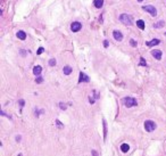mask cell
<instances>
[{
	"instance_id": "9c48e42d",
	"label": "cell",
	"mask_w": 166,
	"mask_h": 156,
	"mask_svg": "<svg viewBox=\"0 0 166 156\" xmlns=\"http://www.w3.org/2000/svg\"><path fill=\"white\" fill-rule=\"evenodd\" d=\"M41 72H42V67L40 65H36V66H34V67H33V74H34V75L40 76Z\"/></svg>"
},
{
	"instance_id": "9a60e30c",
	"label": "cell",
	"mask_w": 166,
	"mask_h": 156,
	"mask_svg": "<svg viewBox=\"0 0 166 156\" xmlns=\"http://www.w3.org/2000/svg\"><path fill=\"white\" fill-rule=\"evenodd\" d=\"M129 149H130V146H129L128 144H123L122 146H121V150H122L123 153H128Z\"/></svg>"
},
{
	"instance_id": "3957f363",
	"label": "cell",
	"mask_w": 166,
	"mask_h": 156,
	"mask_svg": "<svg viewBox=\"0 0 166 156\" xmlns=\"http://www.w3.org/2000/svg\"><path fill=\"white\" fill-rule=\"evenodd\" d=\"M144 129H146L147 132H152L155 129H156V124H155L154 121L148 120V121L144 122Z\"/></svg>"
},
{
	"instance_id": "4316f807",
	"label": "cell",
	"mask_w": 166,
	"mask_h": 156,
	"mask_svg": "<svg viewBox=\"0 0 166 156\" xmlns=\"http://www.w3.org/2000/svg\"><path fill=\"white\" fill-rule=\"evenodd\" d=\"M16 141H18V142L21 141V136H16Z\"/></svg>"
},
{
	"instance_id": "7c38bea8",
	"label": "cell",
	"mask_w": 166,
	"mask_h": 156,
	"mask_svg": "<svg viewBox=\"0 0 166 156\" xmlns=\"http://www.w3.org/2000/svg\"><path fill=\"white\" fill-rule=\"evenodd\" d=\"M16 35H17L18 39H21V40H25L26 39V33L24 32V31H18Z\"/></svg>"
},
{
	"instance_id": "f1b7e54d",
	"label": "cell",
	"mask_w": 166,
	"mask_h": 156,
	"mask_svg": "<svg viewBox=\"0 0 166 156\" xmlns=\"http://www.w3.org/2000/svg\"><path fill=\"white\" fill-rule=\"evenodd\" d=\"M138 1H142V0H138Z\"/></svg>"
},
{
	"instance_id": "7a4b0ae2",
	"label": "cell",
	"mask_w": 166,
	"mask_h": 156,
	"mask_svg": "<svg viewBox=\"0 0 166 156\" xmlns=\"http://www.w3.org/2000/svg\"><path fill=\"white\" fill-rule=\"evenodd\" d=\"M120 21H121V23H123L124 25H128V26H131L133 24L132 17H131V15H128V14L120 15Z\"/></svg>"
},
{
	"instance_id": "7402d4cb",
	"label": "cell",
	"mask_w": 166,
	"mask_h": 156,
	"mask_svg": "<svg viewBox=\"0 0 166 156\" xmlns=\"http://www.w3.org/2000/svg\"><path fill=\"white\" fill-rule=\"evenodd\" d=\"M130 44H131L132 47H136V42L134 41L133 39H131V40H130Z\"/></svg>"
},
{
	"instance_id": "2e32d148",
	"label": "cell",
	"mask_w": 166,
	"mask_h": 156,
	"mask_svg": "<svg viewBox=\"0 0 166 156\" xmlns=\"http://www.w3.org/2000/svg\"><path fill=\"white\" fill-rule=\"evenodd\" d=\"M164 25H165V22H164V21H159V22H157L156 24H154V27H155V29H160V27H163Z\"/></svg>"
},
{
	"instance_id": "ffe728a7",
	"label": "cell",
	"mask_w": 166,
	"mask_h": 156,
	"mask_svg": "<svg viewBox=\"0 0 166 156\" xmlns=\"http://www.w3.org/2000/svg\"><path fill=\"white\" fill-rule=\"evenodd\" d=\"M35 82L36 83H42L43 82V78H42V76H38V78L35 79Z\"/></svg>"
},
{
	"instance_id": "ac0fdd59",
	"label": "cell",
	"mask_w": 166,
	"mask_h": 156,
	"mask_svg": "<svg viewBox=\"0 0 166 156\" xmlns=\"http://www.w3.org/2000/svg\"><path fill=\"white\" fill-rule=\"evenodd\" d=\"M139 65H140V66H147V63H146V60H144L143 57L140 58V64H139Z\"/></svg>"
},
{
	"instance_id": "5bb4252c",
	"label": "cell",
	"mask_w": 166,
	"mask_h": 156,
	"mask_svg": "<svg viewBox=\"0 0 166 156\" xmlns=\"http://www.w3.org/2000/svg\"><path fill=\"white\" fill-rule=\"evenodd\" d=\"M136 26H138L140 30H144V22L142 20H139V21H136Z\"/></svg>"
},
{
	"instance_id": "6da1fadb",
	"label": "cell",
	"mask_w": 166,
	"mask_h": 156,
	"mask_svg": "<svg viewBox=\"0 0 166 156\" xmlns=\"http://www.w3.org/2000/svg\"><path fill=\"white\" fill-rule=\"evenodd\" d=\"M122 103L124 104L125 107L130 108V107H134L138 105V102H136L135 98H132V97H125V98L122 99Z\"/></svg>"
},
{
	"instance_id": "cb8c5ba5",
	"label": "cell",
	"mask_w": 166,
	"mask_h": 156,
	"mask_svg": "<svg viewBox=\"0 0 166 156\" xmlns=\"http://www.w3.org/2000/svg\"><path fill=\"white\" fill-rule=\"evenodd\" d=\"M91 154H92V156H99V155H98V153H97L94 149H92V150H91Z\"/></svg>"
},
{
	"instance_id": "d6986e66",
	"label": "cell",
	"mask_w": 166,
	"mask_h": 156,
	"mask_svg": "<svg viewBox=\"0 0 166 156\" xmlns=\"http://www.w3.org/2000/svg\"><path fill=\"white\" fill-rule=\"evenodd\" d=\"M56 59H55V58H51V59H50L49 60V65L50 66H55V65H56Z\"/></svg>"
},
{
	"instance_id": "5b68a950",
	"label": "cell",
	"mask_w": 166,
	"mask_h": 156,
	"mask_svg": "<svg viewBox=\"0 0 166 156\" xmlns=\"http://www.w3.org/2000/svg\"><path fill=\"white\" fill-rule=\"evenodd\" d=\"M81 29H82V24H81L80 22H73L72 25H71V30H72L73 32H79Z\"/></svg>"
},
{
	"instance_id": "e0dca14e",
	"label": "cell",
	"mask_w": 166,
	"mask_h": 156,
	"mask_svg": "<svg viewBox=\"0 0 166 156\" xmlns=\"http://www.w3.org/2000/svg\"><path fill=\"white\" fill-rule=\"evenodd\" d=\"M102 124H104V140H106V137H107V123L106 121L104 120V122H102Z\"/></svg>"
},
{
	"instance_id": "8fae6325",
	"label": "cell",
	"mask_w": 166,
	"mask_h": 156,
	"mask_svg": "<svg viewBox=\"0 0 166 156\" xmlns=\"http://www.w3.org/2000/svg\"><path fill=\"white\" fill-rule=\"evenodd\" d=\"M72 67H71V66H64V68H63V72H64V74L65 75H70L71 73H72Z\"/></svg>"
},
{
	"instance_id": "30bf717a",
	"label": "cell",
	"mask_w": 166,
	"mask_h": 156,
	"mask_svg": "<svg viewBox=\"0 0 166 156\" xmlns=\"http://www.w3.org/2000/svg\"><path fill=\"white\" fill-rule=\"evenodd\" d=\"M160 43V41L158 40V39H152L151 41H147L146 42V44L148 47H152V46H157V44H159Z\"/></svg>"
},
{
	"instance_id": "d4e9b609",
	"label": "cell",
	"mask_w": 166,
	"mask_h": 156,
	"mask_svg": "<svg viewBox=\"0 0 166 156\" xmlns=\"http://www.w3.org/2000/svg\"><path fill=\"white\" fill-rule=\"evenodd\" d=\"M104 47H105V48H107V47H108V41L107 40L104 41Z\"/></svg>"
},
{
	"instance_id": "277c9868",
	"label": "cell",
	"mask_w": 166,
	"mask_h": 156,
	"mask_svg": "<svg viewBox=\"0 0 166 156\" xmlns=\"http://www.w3.org/2000/svg\"><path fill=\"white\" fill-rule=\"evenodd\" d=\"M142 9L144 10V12H148L151 16H157V10L152 5H147V6H142Z\"/></svg>"
},
{
	"instance_id": "ba28073f",
	"label": "cell",
	"mask_w": 166,
	"mask_h": 156,
	"mask_svg": "<svg viewBox=\"0 0 166 156\" xmlns=\"http://www.w3.org/2000/svg\"><path fill=\"white\" fill-rule=\"evenodd\" d=\"M113 35H114V39L116 41H122L123 40V34L120 32V31H117V30H115L114 32H113Z\"/></svg>"
},
{
	"instance_id": "83f0119b",
	"label": "cell",
	"mask_w": 166,
	"mask_h": 156,
	"mask_svg": "<svg viewBox=\"0 0 166 156\" xmlns=\"http://www.w3.org/2000/svg\"><path fill=\"white\" fill-rule=\"evenodd\" d=\"M17 156H23V155H22V154H18V155H17Z\"/></svg>"
},
{
	"instance_id": "4fadbf2b",
	"label": "cell",
	"mask_w": 166,
	"mask_h": 156,
	"mask_svg": "<svg viewBox=\"0 0 166 156\" xmlns=\"http://www.w3.org/2000/svg\"><path fill=\"white\" fill-rule=\"evenodd\" d=\"M93 5H94V7H96V8H101L102 5H104V0H94Z\"/></svg>"
},
{
	"instance_id": "44dd1931",
	"label": "cell",
	"mask_w": 166,
	"mask_h": 156,
	"mask_svg": "<svg viewBox=\"0 0 166 156\" xmlns=\"http://www.w3.org/2000/svg\"><path fill=\"white\" fill-rule=\"evenodd\" d=\"M43 51H44V49L42 48V47H40V48L38 49V51H36V54H38V55H41V54H42V52H43Z\"/></svg>"
},
{
	"instance_id": "f546056e",
	"label": "cell",
	"mask_w": 166,
	"mask_h": 156,
	"mask_svg": "<svg viewBox=\"0 0 166 156\" xmlns=\"http://www.w3.org/2000/svg\"><path fill=\"white\" fill-rule=\"evenodd\" d=\"M165 35H166V33H165Z\"/></svg>"
},
{
	"instance_id": "484cf974",
	"label": "cell",
	"mask_w": 166,
	"mask_h": 156,
	"mask_svg": "<svg viewBox=\"0 0 166 156\" xmlns=\"http://www.w3.org/2000/svg\"><path fill=\"white\" fill-rule=\"evenodd\" d=\"M19 104H21V106H24V100H19Z\"/></svg>"
},
{
	"instance_id": "8992f818",
	"label": "cell",
	"mask_w": 166,
	"mask_h": 156,
	"mask_svg": "<svg viewBox=\"0 0 166 156\" xmlns=\"http://www.w3.org/2000/svg\"><path fill=\"white\" fill-rule=\"evenodd\" d=\"M151 55H152V57H155L157 60H160L162 59V51L160 50H158V49H154V50H151Z\"/></svg>"
},
{
	"instance_id": "52a82bcc",
	"label": "cell",
	"mask_w": 166,
	"mask_h": 156,
	"mask_svg": "<svg viewBox=\"0 0 166 156\" xmlns=\"http://www.w3.org/2000/svg\"><path fill=\"white\" fill-rule=\"evenodd\" d=\"M90 81V79H89V76L86 75L85 73L83 72H80V78H79V82H89Z\"/></svg>"
},
{
	"instance_id": "603a6c76",
	"label": "cell",
	"mask_w": 166,
	"mask_h": 156,
	"mask_svg": "<svg viewBox=\"0 0 166 156\" xmlns=\"http://www.w3.org/2000/svg\"><path fill=\"white\" fill-rule=\"evenodd\" d=\"M59 107L62 108V109H66V108H67L66 105H65V104H63V103H59Z\"/></svg>"
}]
</instances>
